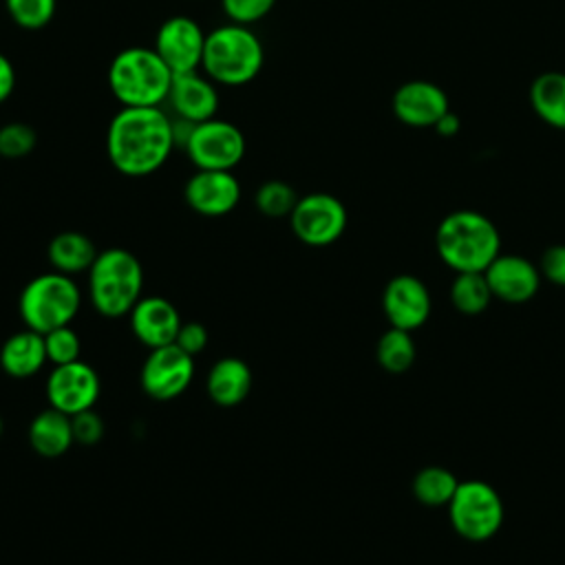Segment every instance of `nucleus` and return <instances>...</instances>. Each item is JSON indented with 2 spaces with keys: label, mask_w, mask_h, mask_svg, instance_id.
<instances>
[{
  "label": "nucleus",
  "mask_w": 565,
  "mask_h": 565,
  "mask_svg": "<svg viewBox=\"0 0 565 565\" xmlns=\"http://www.w3.org/2000/svg\"><path fill=\"white\" fill-rule=\"evenodd\" d=\"M172 117L161 106H121L106 130V154L110 166L126 177L157 172L174 150Z\"/></svg>",
  "instance_id": "1"
},
{
  "label": "nucleus",
  "mask_w": 565,
  "mask_h": 565,
  "mask_svg": "<svg viewBox=\"0 0 565 565\" xmlns=\"http://www.w3.org/2000/svg\"><path fill=\"white\" fill-rule=\"evenodd\" d=\"M174 73L150 46H128L108 66V88L121 106L150 108L168 102Z\"/></svg>",
  "instance_id": "2"
},
{
  "label": "nucleus",
  "mask_w": 565,
  "mask_h": 565,
  "mask_svg": "<svg viewBox=\"0 0 565 565\" xmlns=\"http://www.w3.org/2000/svg\"><path fill=\"white\" fill-rule=\"evenodd\" d=\"M437 254L441 260L459 271H486L499 256L501 238L494 223L475 210L450 212L435 234Z\"/></svg>",
  "instance_id": "3"
},
{
  "label": "nucleus",
  "mask_w": 565,
  "mask_h": 565,
  "mask_svg": "<svg viewBox=\"0 0 565 565\" xmlns=\"http://www.w3.org/2000/svg\"><path fill=\"white\" fill-rule=\"evenodd\" d=\"M265 49L252 26L225 22L205 35L203 73L221 86L249 84L263 68Z\"/></svg>",
  "instance_id": "4"
},
{
  "label": "nucleus",
  "mask_w": 565,
  "mask_h": 565,
  "mask_svg": "<svg viewBox=\"0 0 565 565\" xmlns=\"http://www.w3.org/2000/svg\"><path fill=\"white\" fill-rule=\"evenodd\" d=\"M141 263L124 247L102 249L88 269L90 302L106 318L128 316L141 298Z\"/></svg>",
  "instance_id": "5"
},
{
  "label": "nucleus",
  "mask_w": 565,
  "mask_h": 565,
  "mask_svg": "<svg viewBox=\"0 0 565 565\" xmlns=\"http://www.w3.org/2000/svg\"><path fill=\"white\" fill-rule=\"evenodd\" d=\"M82 305V294L75 280L62 271L40 274L31 278L18 300L22 322L38 331L49 333L57 327L71 324Z\"/></svg>",
  "instance_id": "6"
},
{
  "label": "nucleus",
  "mask_w": 565,
  "mask_h": 565,
  "mask_svg": "<svg viewBox=\"0 0 565 565\" xmlns=\"http://www.w3.org/2000/svg\"><path fill=\"white\" fill-rule=\"evenodd\" d=\"M448 519L459 536L468 541H488L503 523L501 497L486 481H459L455 497L448 503Z\"/></svg>",
  "instance_id": "7"
},
{
  "label": "nucleus",
  "mask_w": 565,
  "mask_h": 565,
  "mask_svg": "<svg viewBox=\"0 0 565 565\" xmlns=\"http://www.w3.org/2000/svg\"><path fill=\"white\" fill-rule=\"evenodd\" d=\"M245 148V135L236 124L212 117L194 126L183 150L196 170H234Z\"/></svg>",
  "instance_id": "8"
},
{
  "label": "nucleus",
  "mask_w": 565,
  "mask_h": 565,
  "mask_svg": "<svg viewBox=\"0 0 565 565\" xmlns=\"http://www.w3.org/2000/svg\"><path fill=\"white\" fill-rule=\"evenodd\" d=\"M296 238L311 247L335 243L347 230V210L340 199L327 192H311L298 199L289 214Z\"/></svg>",
  "instance_id": "9"
},
{
  "label": "nucleus",
  "mask_w": 565,
  "mask_h": 565,
  "mask_svg": "<svg viewBox=\"0 0 565 565\" xmlns=\"http://www.w3.org/2000/svg\"><path fill=\"white\" fill-rule=\"evenodd\" d=\"M194 377V355L185 353L181 347L166 344L150 349L141 366V388L148 397L168 402L179 397Z\"/></svg>",
  "instance_id": "10"
},
{
  "label": "nucleus",
  "mask_w": 565,
  "mask_h": 565,
  "mask_svg": "<svg viewBox=\"0 0 565 565\" xmlns=\"http://www.w3.org/2000/svg\"><path fill=\"white\" fill-rule=\"evenodd\" d=\"M99 391L102 382L97 371L82 360L53 366L46 377L49 404L66 415H77L93 408L99 399Z\"/></svg>",
  "instance_id": "11"
},
{
  "label": "nucleus",
  "mask_w": 565,
  "mask_h": 565,
  "mask_svg": "<svg viewBox=\"0 0 565 565\" xmlns=\"http://www.w3.org/2000/svg\"><path fill=\"white\" fill-rule=\"evenodd\" d=\"M205 35L207 33L196 20L188 15H172L159 26L152 49L161 55L174 75L192 73L201 71Z\"/></svg>",
  "instance_id": "12"
},
{
  "label": "nucleus",
  "mask_w": 565,
  "mask_h": 565,
  "mask_svg": "<svg viewBox=\"0 0 565 565\" xmlns=\"http://www.w3.org/2000/svg\"><path fill=\"white\" fill-rule=\"evenodd\" d=\"M183 196L201 216H225L241 201V183L232 170H196L185 181Z\"/></svg>",
  "instance_id": "13"
},
{
  "label": "nucleus",
  "mask_w": 565,
  "mask_h": 565,
  "mask_svg": "<svg viewBox=\"0 0 565 565\" xmlns=\"http://www.w3.org/2000/svg\"><path fill=\"white\" fill-rule=\"evenodd\" d=\"M382 309L391 327L413 331L422 327L430 316V294L419 278L399 274L384 287Z\"/></svg>",
  "instance_id": "14"
},
{
  "label": "nucleus",
  "mask_w": 565,
  "mask_h": 565,
  "mask_svg": "<svg viewBox=\"0 0 565 565\" xmlns=\"http://www.w3.org/2000/svg\"><path fill=\"white\" fill-rule=\"evenodd\" d=\"M450 110L446 93L424 79L402 84L393 95L395 117L413 128H435V124Z\"/></svg>",
  "instance_id": "15"
},
{
  "label": "nucleus",
  "mask_w": 565,
  "mask_h": 565,
  "mask_svg": "<svg viewBox=\"0 0 565 565\" xmlns=\"http://www.w3.org/2000/svg\"><path fill=\"white\" fill-rule=\"evenodd\" d=\"M128 318L135 338L148 349L172 344L181 327V316L177 307L161 296L139 298Z\"/></svg>",
  "instance_id": "16"
},
{
  "label": "nucleus",
  "mask_w": 565,
  "mask_h": 565,
  "mask_svg": "<svg viewBox=\"0 0 565 565\" xmlns=\"http://www.w3.org/2000/svg\"><path fill=\"white\" fill-rule=\"evenodd\" d=\"M483 274L492 296L505 302H525L541 285V271L527 258L516 254H499Z\"/></svg>",
  "instance_id": "17"
},
{
  "label": "nucleus",
  "mask_w": 565,
  "mask_h": 565,
  "mask_svg": "<svg viewBox=\"0 0 565 565\" xmlns=\"http://www.w3.org/2000/svg\"><path fill=\"white\" fill-rule=\"evenodd\" d=\"M168 104L174 117L188 119L192 124L207 121L216 117L218 110L216 82H212L207 75H201L199 71L174 75Z\"/></svg>",
  "instance_id": "18"
},
{
  "label": "nucleus",
  "mask_w": 565,
  "mask_h": 565,
  "mask_svg": "<svg viewBox=\"0 0 565 565\" xmlns=\"http://www.w3.org/2000/svg\"><path fill=\"white\" fill-rule=\"evenodd\" d=\"M252 369L241 358H221L207 371L205 388L216 406L232 408L252 391Z\"/></svg>",
  "instance_id": "19"
},
{
  "label": "nucleus",
  "mask_w": 565,
  "mask_h": 565,
  "mask_svg": "<svg viewBox=\"0 0 565 565\" xmlns=\"http://www.w3.org/2000/svg\"><path fill=\"white\" fill-rule=\"evenodd\" d=\"M44 362H49L44 335L29 327L9 335L0 347V366L11 377H31L44 366Z\"/></svg>",
  "instance_id": "20"
},
{
  "label": "nucleus",
  "mask_w": 565,
  "mask_h": 565,
  "mask_svg": "<svg viewBox=\"0 0 565 565\" xmlns=\"http://www.w3.org/2000/svg\"><path fill=\"white\" fill-rule=\"evenodd\" d=\"M26 435H29L31 448L44 459L62 457L75 444L71 415L53 406H49L46 411H40L31 419Z\"/></svg>",
  "instance_id": "21"
},
{
  "label": "nucleus",
  "mask_w": 565,
  "mask_h": 565,
  "mask_svg": "<svg viewBox=\"0 0 565 565\" xmlns=\"http://www.w3.org/2000/svg\"><path fill=\"white\" fill-rule=\"evenodd\" d=\"M97 254L93 241L82 232H60L49 243V260L53 269L66 276L88 271Z\"/></svg>",
  "instance_id": "22"
},
{
  "label": "nucleus",
  "mask_w": 565,
  "mask_h": 565,
  "mask_svg": "<svg viewBox=\"0 0 565 565\" xmlns=\"http://www.w3.org/2000/svg\"><path fill=\"white\" fill-rule=\"evenodd\" d=\"M530 102L545 124L565 130V73H541L530 86Z\"/></svg>",
  "instance_id": "23"
},
{
  "label": "nucleus",
  "mask_w": 565,
  "mask_h": 565,
  "mask_svg": "<svg viewBox=\"0 0 565 565\" xmlns=\"http://www.w3.org/2000/svg\"><path fill=\"white\" fill-rule=\"evenodd\" d=\"M452 307L466 316H477L488 309L492 289L483 271H459L450 285Z\"/></svg>",
  "instance_id": "24"
},
{
  "label": "nucleus",
  "mask_w": 565,
  "mask_h": 565,
  "mask_svg": "<svg viewBox=\"0 0 565 565\" xmlns=\"http://www.w3.org/2000/svg\"><path fill=\"white\" fill-rule=\"evenodd\" d=\"M457 486H459V481L448 468L426 466L413 479V494L419 503H424L428 508H439V505L450 503Z\"/></svg>",
  "instance_id": "25"
},
{
  "label": "nucleus",
  "mask_w": 565,
  "mask_h": 565,
  "mask_svg": "<svg viewBox=\"0 0 565 565\" xmlns=\"http://www.w3.org/2000/svg\"><path fill=\"white\" fill-rule=\"evenodd\" d=\"M377 362L388 373H404L415 362V342L411 331L391 327L377 340Z\"/></svg>",
  "instance_id": "26"
},
{
  "label": "nucleus",
  "mask_w": 565,
  "mask_h": 565,
  "mask_svg": "<svg viewBox=\"0 0 565 565\" xmlns=\"http://www.w3.org/2000/svg\"><path fill=\"white\" fill-rule=\"evenodd\" d=\"M298 199L300 196L296 194V190L289 183L278 181V179L260 183V188L254 194V203H256L258 212L269 218L289 216L291 210L296 207Z\"/></svg>",
  "instance_id": "27"
},
{
  "label": "nucleus",
  "mask_w": 565,
  "mask_h": 565,
  "mask_svg": "<svg viewBox=\"0 0 565 565\" xmlns=\"http://www.w3.org/2000/svg\"><path fill=\"white\" fill-rule=\"evenodd\" d=\"M4 9L20 29L38 31L53 20L57 0H4Z\"/></svg>",
  "instance_id": "28"
},
{
  "label": "nucleus",
  "mask_w": 565,
  "mask_h": 565,
  "mask_svg": "<svg viewBox=\"0 0 565 565\" xmlns=\"http://www.w3.org/2000/svg\"><path fill=\"white\" fill-rule=\"evenodd\" d=\"M44 349H46V360L53 366H60V364L79 360L82 340L71 324H64L44 333Z\"/></svg>",
  "instance_id": "29"
},
{
  "label": "nucleus",
  "mask_w": 565,
  "mask_h": 565,
  "mask_svg": "<svg viewBox=\"0 0 565 565\" xmlns=\"http://www.w3.org/2000/svg\"><path fill=\"white\" fill-rule=\"evenodd\" d=\"M38 143L35 130L24 121H9L0 128V157L22 159Z\"/></svg>",
  "instance_id": "30"
},
{
  "label": "nucleus",
  "mask_w": 565,
  "mask_h": 565,
  "mask_svg": "<svg viewBox=\"0 0 565 565\" xmlns=\"http://www.w3.org/2000/svg\"><path fill=\"white\" fill-rule=\"evenodd\" d=\"M276 0H221V7L230 22L252 26L260 22L271 9Z\"/></svg>",
  "instance_id": "31"
},
{
  "label": "nucleus",
  "mask_w": 565,
  "mask_h": 565,
  "mask_svg": "<svg viewBox=\"0 0 565 565\" xmlns=\"http://www.w3.org/2000/svg\"><path fill=\"white\" fill-rule=\"evenodd\" d=\"M71 424H73L75 444L90 446V444H97L104 435V422L93 408L82 411L77 415H71Z\"/></svg>",
  "instance_id": "32"
},
{
  "label": "nucleus",
  "mask_w": 565,
  "mask_h": 565,
  "mask_svg": "<svg viewBox=\"0 0 565 565\" xmlns=\"http://www.w3.org/2000/svg\"><path fill=\"white\" fill-rule=\"evenodd\" d=\"M174 344L181 347L185 353L196 355L207 347V329L201 322H181Z\"/></svg>",
  "instance_id": "33"
},
{
  "label": "nucleus",
  "mask_w": 565,
  "mask_h": 565,
  "mask_svg": "<svg viewBox=\"0 0 565 565\" xmlns=\"http://www.w3.org/2000/svg\"><path fill=\"white\" fill-rule=\"evenodd\" d=\"M541 274L550 282H554L558 287H565V245H552L543 252Z\"/></svg>",
  "instance_id": "34"
},
{
  "label": "nucleus",
  "mask_w": 565,
  "mask_h": 565,
  "mask_svg": "<svg viewBox=\"0 0 565 565\" xmlns=\"http://www.w3.org/2000/svg\"><path fill=\"white\" fill-rule=\"evenodd\" d=\"M13 88H15V68L11 60L4 53H0V104L11 97Z\"/></svg>",
  "instance_id": "35"
},
{
  "label": "nucleus",
  "mask_w": 565,
  "mask_h": 565,
  "mask_svg": "<svg viewBox=\"0 0 565 565\" xmlns=\"http://www.w3.org/2000/svg\"><path fill=\"white\" fill-rule=\"evenodd\" d=\"M435 130H437L439 135H444V137H452L455 132H459V117H457L452 110H448V113L435 124Z\"/></svg>",
  "instance_id": "36"
},
{
  "label": "nucleus",
  "mask_w": 565,
  "mask_h": 565,
  "mask_svg": "<svg viewBox=\"0 0 565 565\" xmlns=\"http://www.w3.org/2000/svg\"><path fill=\"white\" fill-rule=\"evenodd\" d=\"M0 435H2V419H0Z\"/></svg>",
  "instance_id": "37"
}]
</instances>
